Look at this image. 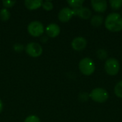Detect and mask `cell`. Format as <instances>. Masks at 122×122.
I'll return each instance as SVG.
<instances>
[{
  "mask_svg": "<svg viewBox=\"0 0 122 122\" xmlns=\"http://www.w3.org/2000/svg\"><path fill=\"white\" fill-rule=\"evenodd\" d=\"M105 27L112 32H118L122 30V16L116 12L109 14L105 19Z\"/></svg>",
  "mask_w": 122,
  "mask_h": 122,
  "instance_id": "cell-1",
  "label": "cell"
},
{
  "mask_svg": "<svg viewBox=\"0 0 122 122\" xmlns=\"http://www.w3.org/2000/svg\"><path fill=\"white\" fill-rule=\"evenodd\" d=\"M79 68L81 74L85 76H90L95 71V64L92 59L85 57L79 61Z\"/></svg>",
  "mask_w": 122,
  "mask_h": 122,
  "instance_id": "cell-2",
  "label": "cell"
},
{
  "mask_svg": "<svg viewBox=\"0 0 122 122\" xmlns=\"http://www.w3.org/2000/svg\"><path fill=\"white\" fill-rule=\"evenodd\" d=\"M89 98L97 103H104L109 99V93L104 89L96 88L89 94Z\"/></svg>",
  "mask_w": 122,
  "mask_h": 122,
  "instance_id": "cell-3",
  "label": "cell"
},
{
  "mask_svg": "<svg viewBox=\"0 0 122 122\" xmlns=\"http://www.w3.org/2000/svg\"><path fill=\"white\" fill-rule=\"evenodd\" d=\"M120 69L119 62L117 59L114 58H109L106 61L104 64V69L107 74L110 76L117 75Z\"/></svg>",
  "mask_w": 122,
  "mask_h": 122,
  "instance_id": "cell-4",
  "label": "cell"
},
{
  "mask_svg": "<svg viewBox=\"0 0 122 122\" xmlns=\"http://www.w3.org/2000/svg\"><path fill=\"white\" fill-rule=\"evenodd\" d=\"M27 31L31 36L34 37H39L44 34V27L41 22L39 21H33L28 25Z\"/></svg>",
  "mask_w": 122,
  "mask_h": 122,
  "instance_id": "cell-5",
  "label": "cell"
},
{
  "mask_svg": "<svg viewBox=\"0 0 122 122\" xmlns=\"http://www.w3.org/2000/svg\"><path fill=\"white\" fill-rule=\"evenodd\" d=\"M25 51L29 56L34 58H36L41 55L43 52V49L39 43L31 42L26 46Z\"/></svg>",
  "mask_w": 122,
  "mask_h": 122,
  "instance_id": "cell-6",
  "label": "cell"
},
{
  "mask_svg": "<svg viewBox=\"0 0 122 122\" xmlns=\"http://www.w3.org/2000/svg\"><path fill=\"white\" fill-rule=\"evenodd\" d=\"M87 45V41L82 36H78L74 38L71 41V47L73 49L77 51H82L86 48Z\"/></svg>",
  "mask_w": 122,
  "mask_h": 122,
  "instance_id": "cell-7",
  "label": "cell"
},
{
  "mask_svg": "<svg viewBox=\"0 0 122 122\" xmlns=\"http://www.w3.org/2000/svg\"><path fill=\"white\" fill-rule=\"evenodd\" d=\"M74 16L73 10L69 7H64L61 9L58 14V19L61 22L69 21Z\"/></svg>",
  "mask_w": 122,
  "mask_h": 122,
  "instance_id": "cell-8",
  "label": "cell"
},
{
  "mask_svg": "<svg viewBox=\"0 0 122 122\" xmlns=\"http://www.w3.org/2000/svg\"><path fill=\"white\" fill-rule=\"evenodd\" d=\"M74 16H78L83 19H89L92 16V11L87 7H81L73 9Z\"/></svg>",
  "mask_w": 122,
  "mask_h": 122,
  "instance_id": "cell-9",
  "label": "cell"
},
{
  "mask_svg": "<svg viewBox=\"0 0 122 122\" xmlns=\"http://www.w3.org/2000/svg\"><path fill=\"white\" fill-rule=\"evenodd\" d=\"M91 4L93 9L99 13H103L107 9V2L105 0H92Z\"/></svg>",
  "mask_w": 122,
  "mask_h": 122,
  "instance_id": "cell-10",
  "label": "cell"
},
{
  "mask_svg": "<svg viewBox=\"0 0 122 122\" xmlns=\"http://www.w3.org/2000/svg\"><path fill=\"white\" fill-rule=\"evenodd\" d=\"M61 29L58 24L55 23L49 24L46 28V34L51 38H55L60 34Z\"/></svg>",
  "mask_w": 122,
  "mask_h": 122,
  "instance_id": "cell-11",
  "label": "cell"
},
{
  "mask_svg": "<svg viewBox=\"0 0 122 122\" xmlns=\"http://www.w3.org/2000/svg\"><path fill=\"white\" fill-rule=\"evenodd\" d=\"M41 0H36V1H31V0H26L24 1V5L26 9L29 10H35L39 9L42 5Z\"/></svg>",
  "mask_w": 122,
  "mask_h": 122,
  "instance_id": "cell-12",
  "label": "cell"
},
{
  "mask_svg": "<svg viewBox=\"0 0 122 122\" xmlns=\"http://www.w3.org/2000/svg\"><path fill=\"white\" fill-rule=\"evenodd\" d=\"M104 22V16L102 15H94L91 19V24L93 26L98 27Z\"/></svg>",
  "mask_w": 122,
  "mask_h": 122,
  "instance_id": "cell-13",
  "label": "cell"
},
{
  "mask_svg": "<svg viewBox=\"0 0 122 122\" xmlns=\"http://www.w3.org/2000/svg\"><path fill=\"white\" fill-rule=\"evenodd\" d=\"M84 0H69L67 1V4L71 6L73 9H78L82 7V5L84 4Z\"/></svg>",
  "mask_w": 122,
  "mask_h": 122,
  "instance_id": "cell-14",
  "label": "cell"
},
{
  "mask_svg": "<svg viewBox=\"0 0 122 122\" xmlns=\"http://www.w3.org/2000/svg\"><path fill=\"white\" fill-rule=\"evenodd\" d=\"M10 16H11V13L7 9L4 8V9H1L0 10V19H1V20L6 21L9 19Z\"/></svg>",
  "mask_w": 122,
  "mask_h": 122,
  "instance_id": "cell-15",
  "label": "cell"
},
{
  "mask_svg": "<svg viewBox=\"0 0 122 122\" xmlns=\"http://www.w3.org/2000/svg\"><path fill=\"white\" fill-rule=\"evenodd\" d=\"M111 8L114 10H119L122 6V0H110Z\"/></svg>",
  "mask_w": 122,
  "mask_h": 122,
  "instance_id": "cell-16",
  "label": "cell"
},
{
  "mask_svg": "<svg viewBox=\"0 0 122 122\" xmlns=\"http://www.w3.org/2000/svg\"><path fill=\"white\" fill-rule=\"evenodd\" d=\"M114 93L119 98H122V81H119L114 87Z\"/></svg>",
  "mask_w": 122,
  "mask_h": 122,
  "instance_id": "cell-17",
  "label": "cell"
},
{
  "mask_svg": "<svg viewBox=\"0 0 122 122\" xmlns=\"http://www.w3.org/2000/svg\"><path fill=\"white\" fill-rule=\"evenodd\" d=\"M97 57L101 59V60H104L107 58L108 56V54H107V51L104 49H99L97 51Z\"/></svg>",
  "mask_w": 122,
  "mask_h": 122,
  "instance_id": "cell-18",
  "label": "cell"
},
{
  "mask_svg": "<svg viewBox=\"0 0 122 122\" xmlns=\"http://www.w3.org/2000/svg\"><path fill=\"white\" fill-rule=\"evenodd\" d=\"M42 8L46 10V11H51L54 8V4L51 1H43L42 2V5H41Z\"/></svg>",
  "mask_w": 122,
  "mask_h": 122,
  "instance_id": "cell-19",
  "label": "cell"
},
{
  "mask_svg": "<svg viewBox=\"0 0 122 122\" xmlns=\"http://www.w3.org/2000/svg\"><path fill=\"white\" fill-rule=\"evenodd\" d=\"M16 3V1H10V0H4V1H2L3 6H4L6 9L13 7Z\"/></svg>",
  "mask_w": 122,
  "mask_h": 122,
  "instance_id": "cell-20",
  "label": "cell"
},
{
  "mask_svg": "<svg viewBox=\"0 0 122 122\" xmlns=\"http://www.w3.org/2000/svg\"><path fill=\"white\" fill-rule=\"evenodd\" d=\"M24 122H41L40 119L35 115H30L27 117Z\"/></svg>",
  "mask_w": 122,
  "mask_h": 122,
  "instance_id": "cell-21",
  "label": "cell"
},
{
  "mask_svg": "<svg viewBox=\"0 0 122 122\" xmlns=\"http://www.w3.org/2000/svg\"><path fill=\"white\" fill-rule=\"evenodd\" d=\"M89 94L88 93H86V92H82L79 96V100L81 102H86L89 99Z\"/></svg>",
  "mask_w": 122,
  "mask_h": 122,
  "instance_id": "cell-22",
  "label": "cell"
},
{
  "mask_svg": "<svg viewBox=\"0 0 122 122\" xmlns=\"http://www.w3.org/2000/svg\"><path fill=\"white\" fill-rule=\"evenodd\" d=\"M14 50L16 52H21L24 49V45L22 44H20V43H16L14 44Z\"/></svg>",
  "mask_w": 122,
  "mask_h": 122,
  "instance_id": "cell-23",
  "label": "cell"
},
{
  "mask_svg": "<svg viewBox=\"0 0 122 122\" xmlns=\"http://www.w3.org/2000/svg\"><path fill=\"white\" fill-rule=\"evenodd\" d=\"M3 103H2V101L0 99V113L2 112V110H3Z\"/></svg>",
  "mask_w": 122,
  "mask_h": 122,
  "instance_id": "cell-24",
  "label": "cell"
},
{
  "mask_svg": "<svg viewBox=\"0 0 122 122\" xmlns=\"http://www.w3.org/2000/svg\"><path fill=\"white\" fill-rule=\"evenodd\" d=\"M44 39V40H43V41H43V42H45V41H47V40H48V39H47V38H46V36H44V38H43V39Z\"/></svg>",
  "mask_w": 122,
  "mask_h": 122,
  "instance_id": "cell-25",
  "label": "cell"
},
{
  "mask_svg": "<svg viewBox=\"0 0 122 122\" xmlns=\"http://www.w3.org/2000/svg\"></svg>",
  "mask_w": 122,
  "mask_h": 122,
  "instance_id": "cell-26",
  "label": "cell"
}]
</instances>
